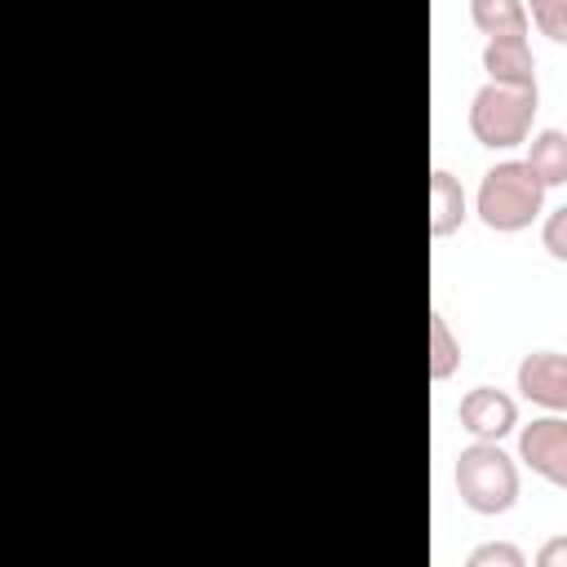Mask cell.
I'll return each instance as SVG.
<instances>
[{"label": "cell", "instance_id": "obj_1", "mask_svg": "<svg viewBox=\"0 0 567 567\" xmlns=\"http://www.w3.org/2000/svg\"><path fill=\"white\" fill-rule=\"evenodd\" d=\"M545 182L532 173L527 159H501L483 173L478 182V195H474V213L487 230L496 235H514V230H527L540 208H545Z\"/></svg>", "mask_w": 567, "mask_h": 567}, {"label": "cell", "instance_id": "obj_2", "mask_svg": "<svg viewBox=\"0 0 567 567\" xmlns=\"http://www.w3.org/2000/svg\"><path fill=\"white\" fill-rule=\"evenodd\" d=\"M452 478H456L461 505L474 509V514L492 518V514L514 509V501H518V461L501 443L474 439L470 447H461Z\"/></svg>", "mask_w": 567, "mask_h": 567}, {"label": "cell", "instance_id": "obj_3", "mask_svg": "<svg viewBox=\"0 0 567 567\" xmlns=\"http://www.w3.org/2000/svg\"><path fill=\"white\" fill-rule=\"evenodd\" d=\"M536 111H540V89H509L487 80L470 102V133L487 151H509L532 137Z\"/></svg>", "mask_w": 567, "mask_h": 567}, {"label": "cell", "instance_id": "obj_4", "mask_svg": "<svg viewBox=\"0 0 567 567\" xmlns=\"http://www.w3.org/2000/svg\"><path fill=\"white\" fill-rule=\"evenodd\" d=\"M518 461L545 483L567 492V416L549 412L518 430Z\"/></svg>", "mask_w": 567, "mask_h": 567}, {"label": "cell", "instance_id": "obj_5", "mask_svg": "<svg viewBox=\"0 0 567 567\" xmlns=\"http://www.w3.org/2000/svg\"><path fill=\"white\" fill-rule=\"evenodd\" d=\"M514 381H518L527 403H536L545 412H567V354L563 350H532V354H523Z\"/></svg>", "mask_w": 567, "mask_h": 567}, {"label": "cell", "instance_id": "obj_6", "mask_svg": "<svg viewBox=\"0 0 567 567\" xmlns=\"http://www.w3.org/2000/svg\"><path fill=\"white\" fill-rule=\"evenodd\" d=\"M456 416H461V430H470L474 439L501 443V439L518 425V403H514L505 390H496V385H474V390L461 399Z\"/></svg>", "mask_w": 567, "mask_h": 567}, {"label": "cell", "instance_id": "obj_7", "mask_svg": "<svg viewBox=\"0 0 567 567\" xmlns=\"http://www.w3.org/2000/svg\"><path fill=\"white\" fill-rule=\"evenodd\" d=\"M483 71L496 84L536 89V58H532L527 35H496V40H487L483 44Z\"/></svg>", "mask_w": 567, "mask_h": 567}, {"label": "cell", "instance_id": "obj_8", "mask_svg": "<svg viewBox=\"0 0 567 567\" xmlns=\"http://www.w3.org/2000/svg\"><path fill=\"white\" fill-rule=\"evenodd\" d=\"M465 217H470V204H465L461 177H452L447 168H434L430 173V235L447 239L465 226Z\"/></svg>", "mask_w": 567, "mask_h": 567}, {"label": "cell", "instance_id": "obj_9", "mask_svg": "<svg viewBox=\"0 0 567 567\" xmlns=\"http://www.w3.org/2000/svg\"><path fill=\"white\" fill-rule=\"evenodd\" d=\"M532 173L545 182V186H563L567 182V133L563 128H540L527 137V155Z\"/></svg>", "mask_w": 567, "mask_h": 567}, {"label": "cell", "instance_id": "obj_10", "mask_svg": "<svg viewBox=\"0 0 567 567\" xmlns=\"http://www.w3.org/2000/svg\"><path fill=\"white\" fill-rule=\"evenodd\" d=\"M470 22L496 40V35H527V0H470Z\"/></svg>", "mask_w": 567, "mask_h": 567}, {"label": "cell", "instance_id": "obj_11", "mask_svg": "<svg viewBox=\"0 0 567 567\" xmlns=\"http://www.w3.org/2000/svg\"><path fill=\"white\" fill-rule=\"evenodd\" d=\"M456 368H461V341H456V332L447 328V315L434 310V315H430V377H434V381H447Z\"/></svg>", "mask_w": 567, "mask_h": 567}, {"label": "cell", "instance_id": "obj_12", "mask_svg": "<svg viewBox=\"0 0 567 567\" xmlns=\"http://www.w3.org/2000/svg\"><path fill=\"white\" fill-rule=\"evenodd\" d=\"M527 18L554 44H567V0H527Z\"/></svg>", "mask_w": 567, "mask_h": 567}, {"label": "cell", "instance_id": "obj_13", "mask_svg": "<svg viewBox=\"0 0 567 567\" xmlns=\"http://www.w3.org/2000/svg\"><path fill=\"white\" fill-rule=\"evenodd\" d=\"M465 567H527V554L518 545H509V540H487V545L470 549Z\"/></svg>", "mask_w": 567, "mask_h": 567}, {"label": "cell", "instance_id": "obj_14", "mask_svg": "<svg viewBox=\"0 0 567 567\" xmlns=\"http://www.w3.org/2000/svg\"><path fill=\"white\" fill-rule=\"evenodd\" d=\"M540 244H545V252H549L554 261H567V204L554 208V213L545 217V226H540Z\"/></svg>", "mask_w": 567, "mask_h": 567}, {"label": "cell", "instance_id": "obj_15", "mask_svg": "<svg viewBox=\"0 0 567 567\" xmlns=\"http://www.w3.org/2000/svg\"><path fill=\"white\" fill-rule=\"evenodd\" d=\"M536 567H567V536H549L536 549Z\"/></svg>", "mask_w": 567, "mask_h": 567}]
</instances>
